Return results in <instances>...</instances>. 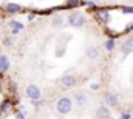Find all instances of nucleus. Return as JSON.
<instances>
[{
	"label": "nucleus",
	"instance_id": "nucleus-1",
	"mask_svg": "<svg viewBox=\"0 0 133 119\" xmlns=\"http://www.w3.org/2000/svg\"><path fill=\"white\" fill-rule=\"evenodd\" d=\"M71 108H73V101H71V97H68V96L61 97V99L56 102V110H57L59 115H68V113L71 111Z\"/></svg>",
	"mask_w": 133,
	"mask_h": 119
},
{
	"label": "nucleus",
	"instance_id": "nucleus-2",
	"mask_svg": "<svg viewBox=\"0 0 133 119\" xmlns=\"http://www.w3.org/2000/svg\"><path fill=\"white\" fill-rule=\"evenodd\" d=\"M85 22H87L85 16H84V14H79V12H73V14L68 17V25L73 27V28H81V27L85 25Z\"/></svg>",
	"mask_w": 133,
	"mask_h": 119
},
{
	"label": "nucleus",
	"instance_id": "nucleus-3",
	"mask_svg": "<svg viewBox=\"0 0 133 119\" xmlns=\"http://www.w3.org/2000/svg\"><path fill=\"white\" fill-rule=\"evenodd\" d=\"M25 93H26V97H30L31 101H36V99H40V97H42V91H40V88H39L37 85H34V84L28 85L26 90H25Z\"/></svg>",
	"mask_w": 133,
	"mask_h": 119
},
{
	"label": "nucleus",
	"instance_id": "nucleus-4",
	"mask_svg": "<svg viewBox=\"0 0 133 119\" xmlns=\"http://www.w3.org/2000/svg\"><path fill=\"white\" fill-rule=\"evenodd\" d=\"M61 82H62V85L66 87V88H73L77 84V77L74 74H64L61 77Z\"/></svg>",
	"mask_w": 133,
	"mask_h": 119
},
{
	"label": "nucleus",
	"instance_id": "nucleus-5",
	"mask_svg": "<svg viewBox=\"0 0 133 119\" xmlns=\"http://www.w3.org/2000/svg\"><path fill=\"white\" fill-rule=\"evenodd\" d=\"M104 102H105V105H108V107H116V105H118V97H116L115 93L107 91V93L104 94Z\"/></svg>",
	"mask_w": 133,
	"mask_h": 119
},
{
	"label": "nucleus",
	"instance_id": "nucleus-6",
	"mask_svg": "<svg viewBox=\"0 0 133 119\" xmlns=\"http://www.w3.org/2000/svg\"><path fill=\"white\" fill-rule=\"evenodd\" d=\"M121 51H122L124 54H129V53H132L133 51V36H129V37L122 42V45H121Z\"/></svg>",
	"mask_w": 133,
	"mask_h": 119
},
{
	"label": "nucleus",
	"instance_id": "nucleus-7",
	"mask_svg": "<svg viewBox=\"0 0 133 119\" xmlns=\"http://www.w3.org/2000/svg\"><path fill=\"white\" fill-rule=\"evenodd\" d=\"M96 119H110V110L105 105H101L96 110Z\"/></svg>",
	"mask_w": 133,
	"mask_h": 119
},
{
	"label": "nucleus",
	"instance_id": "nucleus-8",
	"mask_svg": "<svg viewBox=\"0 0 133 119\" xmlns=\"http://www.w3.org/2000/svg\"><path fill=\"white\" fill-rule=\"evenodd\" d=\"M85 56H87L90 60L98 59V57H99V50H98L96 47H87V50H85Z\"/></svg>",
	"mask_w": 133,
	"mask_h": 119
},
{
	"label": "nucleus",
	"instance_id": "nucleus-9",
	"mask_svg": "<svg viewBox=\"0 0 133 119\" xmlns=\"http://www.w3.org/2000/svg\"><path fill=\"white\" fill-rule=\"evenodd\" d=\"M8 27L11 28V32H12V34H17V32H20V31L23 30V25H22L20 22H16V20H11V22L8 23Z\"/></svg>",
	"mask_w": 133,
	"mask_h": 119
},
{
	"label": "nucleus",
	"instance_id": "nucleus-10",
	"mask_svg": "<svg viewBox=\"0 0 133 119\" xmlns=\"http://www.w3.org/2000/svg\"><path fill=\"white\" fill-rule=\"evenodd\" d=\"M74 99H76L77 105H81V107H84V105L87 104V96H85L84 93H76V94H74Z\"/></svg>",
	"mask_w": 133,
	"mask_h": 119
},
{
	"label": "nucleus",
	"instance_id": "nucleus-11",
	"mask_svg": "<svg viewBox=\"0 0 133 119\" xmlns=\"http://www.w3.org/2000/svg\"><path fill=\"white\" fill-rule=\"evenodd\" d=\"M6 70H9V59L3 54L0 56V71H6Z\"/></svg>",
	"mask_w": 133,
	"mask_h": 119
},
{
	"label": "nucleus",
	"instance_id": "nucleus-12",
	"mask_svg": "<svg viewBox=\"0 0 133 119\" xmlns=\"http://www.w3.org/2000/svg\"><path fill=\"white\" fill-rule=\"evenodd\" d=\"M6 11H8V12H20V11H22V6H20L19 3H9V5L6 6Z\"/></svg>",
	"mask_w": 133,
	"mask_h": 119
},
{
	"label": "nucleus",
	"instance_id": "nucleus-13",
	"mask_svg": "<svg viewBox=\"0 0 133 119\" xmlns=\"http://www.w3.org/2000/svg\"><path fill=\"white\" fill-rule=\"evenodd\" d=\"M98 17H99L102 22H108L110 20V12L107 9H101L99 12H98Z\"/></svg>",
	"mask_w": 133,
	"mask_h": 119
},
{
	"label": "nucleus",
	"instance_id": "nucleus-14",
	"mask_svg": "<svg viewBox=\"0 0 133 119\" xmlns=\"http://www.w3.org/2000/svg\"><path fill=\"white\" fill-rule=\"evenodd\" d=\"M9 108H11V102H9V101H5V102L2 104V107H0V113H2V115H8V113H9Z\"/></svg>",
	"mask_w": 133,
	"mask_h": 119
},
{
	"label": "nucleus",
	"instance_id": "nucleus-15",
	"mask_svg": "<svg viewBox=\"0 0 133 119\" xmlns=\"http://www.w3.org/2000/svg\"><path fill=\"white\" fill-rule=\"evenodd\" d=\"M62 23H64V20H62V17H61V16H54V17H53V20H51V25H53L54 28L62 27Z\"/></svg>",
	"mask_w": 133,
	"mask_h": 119
},
{
	"label": "nucleus",
	"instance_id": "nucleus-16",
	"mask_svg": "<svg viewBox=\"0 0 133 119\" xmlns=\"http://www.w3.org/2000/svg\"><path fill=\"white\" fill-rule=\"evenodd\" d=\"M113 48H115V40H113V39H108V40L105 42V50H107V51H111Z\"/></svg>",
	"mask_w": 133,
	"mask_h": 119
},
{
	"label": "nucleus",
	"instance_id": "nucleus-17",
	"mask_svg": "<svg viewBox=\"0 0 133 119\" xmlns=\"http://www.w3.org/2000/svg\"><path fill=\"white\" fill-rule=\"evenodd\" d=\"M3 45H5V47H11V45H12V40H11V37H6V39H3Z\"/></svg>",
	"mask_w": 133,
	"mask_h": 119
},
{
	"label": "nucleus",
	"instance_id": "nucleus-18",
	"mask_svg": "<svg viewBox=\"0 0 133 119\" xmlns=\"http://www.w3.org/2000/svg\"><path fill=\"white\" fill-rule=\"evenodd\" d=\"M43 104V99H36V101H33V105L34 107H40Z\"/></svg>",
	"mask_w": 133,
	"mask_h": 119
},
{
	"label": "nucleus",
	"instance_id": "nucleus-19",
	"mask_svg": "<svg viewBox=\"0 0 133 119\" xmlns=\"http://www.w3.org/2000/svg\"><path fill=\"white\" fill-rule=\"evenodd\" d=\"M16 119H25V113H22V111H17Z\"/></svg>",
	"mask_w": 133,
	"mask_h": 119
},
{
	"label": "nucleus",
	"instance_id": "nucleus-20",
	"mask_svg": "<svg viewBox=\"0 0 133 119\" xmlns=\"http://www.w3.org/2000/svg\"><path fill=\"white\" fill-rule=\"evenodd\" d=\"M121 119H132V115L130 113H122L121 115Z\"/></svg>",
	"mask_w": 133,
	"mask_h": 119
},
{
	"label": "nucleus",
	"instance_id": "nucleus-21",
	"mask_svg": "<svg viewBox=\"0 0 133 119\" xmlns=\"http://www.w3.org/2000/svg\"><path fill=\"white\" fill-rule=\"evenodd\" d=\"M11 91H12V94H14V91H16V84H14V82H11Z\"/></svg>",
	"mask_w": 133,
	"mask_h": 119
},
{
	"label": "nucleus",
	"instance_id": "nucleus-22",
	"mask_svg": "<svg viewBox=\"0 0 133 119\" xmlns=\"http://www.w3.org/2000/svg\"><path fill=\"white\" fill-rule=\"evenodd\" d=\"M91 88H93V90H98V88H99V85H98V84H93V85H91Z\"/></svg>",
	"mask_w": 133,
	"mask_h": 119
},
{
	"label": "nucleus",
	"instance_id": "nucleus-23",
	"mask_svg": "<svg viewBox=\"0 0 133 119\" xmlns=\"http://www.w3.org/2000/svg\"><path fill=\"white\" fill-rule=\"evenodd\" d=\"M0 91H2V85H0Z\"/></svg>",
	"mask_w": 133,
	"mask_h": 119
}]
</instances>
